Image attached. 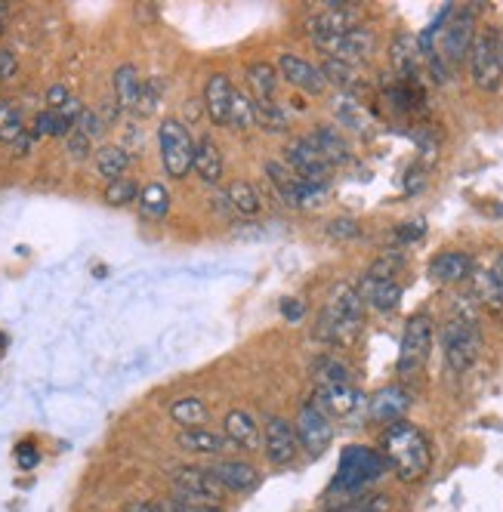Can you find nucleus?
<instances>
[{"label": "nucleus", "mask_w": 503, "mask_h": 512, "mask_svg": "<svg viewBox=\"0 0 503 512\" xmlns=\"http://www.w3.org/2000/svg\"><path fill=\"white\" fill-rule=\"evenodd\" d=\"M362 321H365V303L358 297V290L349 284H337L325 312L318 318L315 337L331 346H349L358 337V331H362Z\"/></svg>", "instance_id": "nucleus-1"}, {"label": "nucleus", "mask_w": 503, "mask_h": 512, "mask_svg": "<svg viewBox=\"0 0 503 512\" xmlns=\"http://www.w3.org/2000/svg\"><path fill=\"white\" fill-rule=\"evenodd\" d=\"M383 457L402 482H417L429 469V442L417 426L405 420L389 423L383 435Z\"/></svg>", "instance_id": "nucleus-2"}, {"label": "nucleus", "mask_w": 503, "mask_h": 512, "mask_svg": "<svg viewBox=\"0 0 503 512\" xmlns=\"http://www.w3.org/2000/svg\"><path fill=\"white\" fill-rule=\"evenodd\" d=\"M482 352V331H479V321L473 315H454L445 331H442V355L448 371L454 374H466L479 361Z\"/></svg>", "instance_id": "nucleus-3"}, {"label": "nucleus", "mask_w": 503, "mask_h": 512, "mask_svg": "<svg viewBox=\"0 0 503 512\" xmlns=\"http://www.w3.org/2000/svg\"><path fill=\"white\" fill-rule=\"evenodd\" d=\"M399 256H380V260L365 272L362 284H358V297H362L365 306L377 309V312H392L402 303V284H399Z\"/></svg>", "instance_id": "nucleus-4"}, {"label": "nucleus", "mask_w": 503, "mask_h": 512, "mask_svg": "<svg viewBox=\"0 0 503 512\" xmlns=\"http://www.w3.org/2000/svg\"><path fill=\"white\" fill-rule=\"evenodd\" d=\"M389 469L386 457L380 451L352 445L340 454V466H337V479H334V491H362L368 485H374L377 479H383Z\"/></svg>", "instance_id": "nucleus-5"}, {"label": "nucleus", "mask_w": 503, "mask_h": 512, "mask_svg": "<svg viewBox=\"0 0 503 512\" xmlns=\"http://www.w3.org/2000/svg\"><path fill=\"white\" fill-rule=\"evenodd\" d=\"M158 145H161V164L170 179H183L195 167V139L186 130L183 121L167 118L158 130Z\"/></svg>", "instance_id": "nucleus-6"}, {"label": "nucleus", "mask_w": 503, "mask_h": 512, "mask_svg": "<svg viewBox=\"0 0 503 512\" xmlns=\"http://www.w3.org/2000/svg\"><path fill=\"white\" fill-rule=\"evenodd\" d=\"M170 485H173L176 500L192 503V506H220V500L226 494L223 485L210 475V469H201V466H179V469H173Z\"/></svg>", "instance_id": "nucleus-7"}, {"label": "nucleus", "mask_w": 503, "mask_h": 512, "mask_svg": "<svg viewBox=\"0 0 503 512\" xmlns=\"http://www.w3.org/2000/svg\"><path fill=\"white\" fill-rule=\"evenodd\" d=\"M470 71L473 81L482 90H497L503 78V59H500V41L494 31H479L470 47Z\"/></svg>", "instance_id": "nucleus-8"}, {"label": "nucleus", "mask_w": 503, "mask_h": 512, "mask_svg": "<svg viewBox=\"0 0 503 512\" xmlns=\"http://www.w3.org/2000/svg\"><path fill=\"white\" fill-rule=\"evenodd\" d=\"M429 352H433V321L426 315H414L405 327V337H402V349H399V374H417Z\"/></svg>", "instance_id": "nucleus-9"}, {"label": "nucleus", "mask_w": 503, "mask_h": 512, "mask_svg": "<svg viewBox=\"0 0 503 512\" xmlns=\"http://www.w3.org/2000/svg\"><path fill=\"white\" fill-rule=\"evenodd\" d=\"M294 429H297V442H300V448H303L309 457H321V454H325V451L331 448V442H334L331 417H328L325 411H318L315 405H306V408L300 411Z\"/></svg>", "instance_id": "nucleus-10"}, {"label": "nucleus", "mask_w": 503, "mask_h": 512, "mask_svg": "<svg viewBox=\"0 0 503 512\" xmlns=\"http://www.w3.org/2000/svg\"><path fill=\"white\" fill-rule=\"evenodd\" d=\"M263 451L272 466H291L300 454L297 429L284 417H266L263 423Z\"/></svg>", "instance_id": "nucleus-11"}, {"label": "nucleus", "mask_w": 503, "mask_h": 512, "mask_svg": "<svg viewBox=\"0 0 503 512\" xmlns=\"http://www.w3.org/2000/svg\"><path fill=\"white\" fill-rule=\"evenodd\" d=\"M284 164L291 170L297 179H306V182H318V186H328V176H331V164L315 152V145L309 139H294L287 142L284 149Z\"/></svg>", "instance_id": "nucleus-12"}, {"label": "nucleus", "mask_w": 503, "mask_h": 512, "mask_svg": "<svg viewBox=\"0 0 503 512\" xmlns=\"http://www.w3.org/2000/svg\"><path fill=\"white\" fill-rule=\"evenodd\" d=\"M355 4H343V0H331V4H325V10H318L309 22V34L315 47L321 41H331L337 38V34H346L352 28H358L362 22H358V13L352 10Z\"/></svg>", "instance_id": "nucleus-13"}, {"label": "nucleus", "mask_w": 503, "mask_h": 512, "mask_svg": "<svg viewBox=\"0 0 503 512\" xmlns=\"http://www.w3.org/2000/svg\"><path fill=\"white\" fill-rule=\"evenodd\" d=\"M318 50H325L328 59H337V62H346V65H358L362 59H368L374 53V31L368 28H352L346 34H337L331 41H321Z\"/></svg>", "instance_id": "nucleus-14"}, {"label": "nucleus", "mask_w": 503, "mask_h": 512, "mask_svg": "<svg viewBox=\"0 0 503 512\" xmlns=\"http://www.w3.org/2000/svg\"><path fill=\"white\" fill-rule=\"evenodd\" d=\"M278 71H281V78L287 84L303 90V93H309V96H318L321 90L328 87L325 75H321V68L306 62L303 56H294V53H281L278 56Z\"/></svg>", "instance_id": "nucleus-15"}, {"label": "nucleus", "mask_w": 503, "mask_h": 512, "mask_svg": "<svg viewBox=\"0 0 503 512\" xmlns=\"http://www.w3.org/2000/svg\"><path fill=\"white\" fill-rule=\"evenodd\" d=\"M207 469L213 479L223 485V491H232V494H247L260 485V472L247 460H213Z\"/></svg>", "instance_id": "nucleus-16"}, {"label": "nucleus", "mask_w": 503, "mask_h": 512, "mask_svg": "<svg viewBox=\"0 0 503 512\" xmlns=\"http://www.w3.org/2000/svg\"><path fill=\"white\" fill-rule=\"evenodd\" d=\"M223 435H226V442L235 448V451H260L263 445V429L257 423V417L250 414V411H229L226 423H223Z\"/></svg>", "instance_id": "nucleus-17"}, {"label": "nucleus", "mask_w": 503, "mask_h": 512, "mask_svg": "<svg viewBox=\"0 0 503 512\" xmlns=\"http://www.w3.org/2000/svg\"><path fill=\"white\" fill-rule=\"evenodd\" d=\"M476 25H473V13H457L448 25H445V31H442V53H445V59L454 65V62H460V59H466L470 56V47H473V38H476V31H473Z\"/></svg>", "instance_id": "nucleus-18"}, {"label": "nucleus", "mask_w": 503, "mask_h": 512, "mask_svg": "<svg viewBox=\"0 0 503 512\" xmlns=\"http://www.w3.org/2000/svg\"><path fill=\"white\" fill-rule=\"evenodd\" d=\"M362 392H358L352 383H340V386H315V408L325 411L328 417H346L355 408H362Z\"/></svg>", "instance_id": "nucleus-19"}, {"label": "nucleus", "mask_w": 503, "mask_h": 512, "mask_svg": "<svg viewBox=\"0 0 503 512\" xmlns=\"http://www.w3.org/2000/svg\"><path fill=\"white\" fill-rule=\"evenodd\" d=\"M176 448L186 451V454H201V457H220L226 451H232V445L226 442V435L217 432V429H204V426H195V429H183L176 435Z\"/></svg>", "instance_id": "nucleus-20"}, {"label": "nucleus", "mask_w": 503, "mask_h": 512, "mask_svg": "<svg viewBox=\"0 0 503 512\" xmlns=\"http://www.w3.org/2000/svg\"><path fill=\"white\" fill-rule=\"evenodd\" d=\"M309 142L315 145V152L325 158L331 167H343L352 161V149H349V142L346 136L337 130V127H315Z\"/></svg>", "instance_id": "nucleus-21"}, {"label": "nucleus", "mask_w": 503, "mask_h": 512, "mask_svg": "<svg viewBox=\"0 0 503 512\" xmlns=\"http://www.w3.org/2000/svg\"><path fill=\"white\" fill-rule=\"evenodd\" d=\"M232 84L226 75H213L207 78V87H204V108L213 124L226 127L229 124V112H232Z\"/></svg>", "instance_id": "nucleus-22"}, {"label": "nucleus", "mask_w": 503, "mask_h": 512, "mask_svg": "<svg viewBox=\"0 0 503 512\" xmlns=\"http://www.w3.org/2000/svg\"><path fill=\"white\" fill-rule=\"evenodd\" d=\"M470 272H473V260H470V253H463V250H445L429 263V278L439 284H457Z\"/></svg>", "instance_id": "nucleus-23"}, {"label": "nucleus", "mask_w": 503, "mask_h": 512, "mask_svg": "<svg viewBox=\"0 0 503 512\" xmlns=\"http://www.w3.org/2000/svg\"><path fill=\"white\" fill-rule=\"evenodd\" d=\"M408 405H411V398H408L405 389H399V386H386V389H380V392L374 395V401H371V414H374V420H383V423H399V420L405 417Z\"/></svg>", "instance_id": "nucleus-24"}, {"label": "nucleus", "mask_w": 503, "mask_h": 512, "mask_svg": "<svg viewBox=\"0 0 503 512\" xmlns=\"http://www.w3.org/2000/svg\"><path fill=\"white\" fill-rule=\"evenodd\" d=\"M204 182H210V186H217V182L223 179V152L220 145L213 142L210 136L198 139L195 145V167H192Z\"/></svg>", "instance_id": "nucleus-25"}, {"label": "nucleus", "mask_w": 503, "mask_h": 512, "mask_svg": "<svg viewBox=\"0 0 503 512\" xmlns=\"http://www.w3.org/2000/svg\"><path fill=\"white\" fill-rule=\"evenodd\" d=\"M112 87H115V99L121 108H133L136 99H139V90H142V78H139V68L136 65H121L112 78Z\"/></svg>", "instance_id": "nucleus-26"}, {"label": "nucleus", "mask_w": 503, "mask_h": 512, "mask_svg": "<svg viewBox=\"0 0 503 512\" xmlns=\"http://www.w3.org/2000/svg\"><path fill=\"white\" fill-rule=\"evenodd\" d=\"M96 170L109 182L121 179L130 170V155L121 149V145H102V149L96 152Z\"/></svg>", "instance_id": "nucleus-27"}, {"label": "nucleus", "mask_w": 503, "mask_h": 512, "mask_svg": "<svg viewBox=\"0 0 503 512\" xmlns=\"http://www.w3.org/2000/svg\"><path fill=\"white\" fill-rule=\"evenodd\" d=\"M170 417L173 423H179L183 429H195L207 420V408H204V401L189 395V398H176L173 405H170Z\"/></svg>", "instance_id": "nucleus-28"}, {"label": "nucleus", "mask_w": 503, "mask_h": 512, "mask_svg": "<svg viewBox=\"0 0 503 512\" xmlns=\"http://www.w3.org/2000/svg\"><path fill=\"white\" fill-rule=\"evenodd\" d=\"M139 210L149 219H164L170 213V192L161 182H149L146 189H139Z\"/></svg>", "instance_id": "nucleus-29"}, {"label": "nucleus", "mask_w": 503, "mask_h": 512, "mask_svg": "<svg viewBox=\"0 0 503 512\" xmlns=\"http://www.w3.org/2000/svg\"><path fill=\"white\" fill-rule=\"evenodd\" d=\"M312 374H315V386H340V383H352V374L343 361L331 358V355H321L312 364Z\"/></svg>", "instance_id": "nucleus-30"}, {"label": "nucleus", "mask_w": 503, "mask_h": 512, "mask_svg": "<svg viewBox=\"0 0 503 512\" xmlns=\"http://www.w3.org/2000/svg\"><path fill=\"white\" fill-rule=\"evenodd\" d=\"M266 176H269V182L278 189V195H281V201L284 204H291L294 207V198H297V176L287 170V164L284 161H266Z\"/></svg>", "instance_id": "nucleus-31"}, {"label": "nucleus", "mask_w": 503, "mask_h": 512, "mask_svg": "<svg viewBox=\"0 0 503 512\" xmlns=\"http://www.w3.org/2000/svg\"><path fill=\"white\" fill-rule=\"evenodd\" d=\"M417 41L411 38V34H402V38H395L392 44V68L399 71L402 78H411L417 71Z\"/></svg>", "instance_id": "nucleus-32"}, {"label": "nucleus", "mask_w": 503, "mask_h": 512, "mask_svg": "<svg viewBox=\"0 0 503 512\" xmlns=\"http://www.w3.org/2000/svg\"><path fill=\"white\" fill-rule=\"evenodd\" d=\"M247 81L254 87L257 99H272L278 90V71L269 62H254V65H247Z\"/></svg>", "instance_id": "nucleus-33"}, {"label": "nucleus", "mask_w": 503, "mask_h": 512, "mask_svg": "<svg viewBox=\"0 0 503 512\" xmlns=\"http://www.w3.org/2000/svg\"><path fill=\"white\" fill-rule=\"evenodd\" d=\"M226 195H229L232 210L238 216H257L260 213V195L250 182H232V186L226 189Z\"/></svg>", "instance_id": "nucleus-34"}, {"label": "nucleus", "mask_w": 503, "mask_h": 512, "mask_svg": "<svg viewBox=\"0 0 503 512\" xmlns=\"http://www.w3.org/2000/svg\"><path fill=\"white\" fill-rule=\"evenodd\" d=\"M254 115H257V124L269 133L287 130V112L275 99H254Z\"/></svg>", "instance_id": "nucleus-35"}, {"label": "nucleus", "mask_w": 503, "mask_h": 512, "mask_svg": "<svg viewBox=\"0 0 503 512\" xmlns=\"http://www.w3.org/2000/svg\"><path fill=\"white\" fill-rule=\"evenodd\" d=\"M28 130L22 127V115L13 102H0V139L4 142H19Z\"/></svg>", "instance_id": "nucleus-36"}, {"label": "nucleus", "mask_w": 503, "mask_h": 512, "mask_svg": "<svg viewBox=\"0 0 503 512\" xmlns=\"http://www.w3.org/2000/svg\"><path fill=\"white\" fill-rule=\"evenodd\" d=\"M139 198V186L133 179L121 176V179H112L109 186H105V204L112 207H124V204H133Z\"/></svg>", "instance_id": "nucleus-37"}, {"label": "nucleus", "mask_w": 503, "mask_h": 512, "mask_svg": "<svg viewBox=\"0 0 503 512\" xmlns=\"http://www.w3.org/2000/svg\"><path fill=\"white\" fill-rule=\"evenodd\" d=\"M321 75H325L328 84H337L340 90H352L355 87V65L337 62V59H325L321 65Z\"/></svg>", "instance_id": "nucleus-38"}, {"label": "nucleus", "mask_w": 503, "mask_h": 512, "mask_svg": "<svg viewBox=\"0 0 503 512\" xmlns=\"http://www.w3.org/2000/svg\"><path fill=\"white\" fill-rule=\"evenodd\" d=\"M229 124L238 127V130H250L257 124V115H254V102H250L244 93H232V112H229Z\"/></svg>", "instance_id": "nucleus-39"}, {"label": "nucleus", "mask_w": 503, "mask_h": 512, "mask_svg": "<svg viewBox=\"0 0 503 512\" xmlns=\"http://www.w3.org/2000/svg\"><path fill=\"white\" fill-rule=\"evenodd\" d=\"M337 118H340L346 127L358 130V133H362V130L368 127V118H365V112H362V105H355L352 99H340V102H337Z\"/></svg>", "instance_id": "nucleus-40"}, {"label": "nucleus", "mask_w": 503, "mask_h": 512, "mask_svg": "<svg viewBox=\"0 0 503 512\" xmlns=\"http://www.w3.org/2000/svg\"><path fill=\"white\" fill-rule=\"evenodd\" d=\"M158 99H161V87L155 84V81H142V90H139V99H136V105H133V112L136 115H152L155 112V105H158Z\"/></svg>", "instance_id": "nucleus-41"}, {"label": "nucleus", "mask_w": 503, "mask_h": 512, "mask_svg": "<svg viewBox=\"0 0 503 512\" xmlns=\"http://www.w3.org/2000/svg\"><path fill=\"white\" fill-rule=\"evenodd\" d=\"M71 130L59 121V115L56 112H41L38 118H34V136H68Z\"/></svg>", "instance_id": "nucleus-42"}, {"label": "nucleus", "mask_w": 503, "mask_h": 512, "mask_svg": "<svg viewBox=\"0 0 503 512\" xmlns=\"http://www.w3.org/2000/svg\"><path fill=\"white\" fill-rule=\"evenodd\" d=\"M392 503L386 494H371V497H362L355 503H346V506H337V512H389Z\"/></svg>", "instance_id": "nucleus-43"}, {"label": "nucleus", "mask_w": 503, "mask_h": 512, "mask_svg": "<svg viewBox=\"0 0 503 512\" xmlns=\"http://www.w3.org/2000/svg\"><path fill=\"white\" fill-rule=\"evenodd\" d=\"M65 149H68V155L75 158V161H84V158L93 155V139H87L81 130H71L65 136Z\"/></svg>", "instance_id": "nucleus-44"}, {"label": "nucleus", "mask_w": 503, "mask_h": 512, "mask_svg": "<svg viewBox=\"0 0 503 512\" xmlns=\"http://www.w3.org/2000/svg\"><path fill=\"white\" fill-rule=\"evenodd\" d=\"M75 130H81L87 139H99V136H102V130H105V124H102V118H99L96 112H90V108H84L81 118H78V124H75Z\"/></svg>", "instance_id": "nucleus-45"}, {"label": "nucleus", "mask_w": 503, "mask_h": 512, "mask_svg": "<svg viewBox=\"0 0 503 512\" xmlns=\"http://www.w3.org/2000/svg\"><path fill=\"white\" fill-rule=\"evenodd\" d=\"M328 235H331V238H340V241L358 238V235H362V226H358L355 219H334V223L328 226Z\"/></svg>", "instance_id": "nucleus-46"}, {"label": "nucleus", "mask_w": 503, "mask_h": 512, "mask_svg": "<svg viewBox=\"0 0 503 512\" xmlns=\"http://www.w3.org/2000/svg\"><path fill=\"white\" fill-rule=\"evenodd\" d=\"M423 232H426V223H423V219H414V223H405L399 232H395V238L408 244V241H420Z\"/></svg>", "instance_id": "nucleus-47"}, {"label": "nucleus", "mask_w": 503, "mask_h": 512, "mask_svg": "<svg viewBox=\"0 0 503 512\" xmlns=\"http://www.w3.org/2000/svg\"><path fill=\"white\" fill-rule=\"evenodd\" d=\"M68 99H71V93H68V87H65V84H53V87L47 90V105H50V112H56V108H62Z\"/></svg>", "instance_id": "nucleus-48"}, {"label": "nucleus", "mask_w": 503, "mask_h": 512, "mask_svg": "<svg viewBox=\"0 0 503 512\" xmlns=\"http://www.w3.org/2000/svg\"><path fill=\"white\" fill-rule=\"evenodd\" d=\"M16 460H19V466H22V469H34V466H38V460H41V454L34 451V445H19Z\"/></svg>", "instance_id": "nucleus-49"}, {"label": "nucleus", "mask_w": 503, "mask_h": 512, "mask_svg": "<svg viewBox=\"0 0 503 512\" xmlns=\"http://www.w3.org/2000/svg\"><path fill=\"white\" fill-rule=\"evenodd\" d=\"M16 68H19L16 56H13L10 50H0V81L13 78V75H16Z\"/></svg>", "instance_id": "nucleus-50"}, {"label": "nucleus", "mask_w": 503, "mask_h": 512, "mask_svg": "<svg viewBox=\"0 0 503 512\" xmlns=\"http://www.w3.org/2000/svg\"><path fill=\"white\" fill-rule=\"evenodd\" d=\"M210 210H217L220 216H235L232 201H229V195H226V192H220V195H213V198H210Z\"/></svg>", "instance_id": "nucleus-51"}, {"label": "nucleus", "mask_w": 503, "mask_h": 512, "mask_svg": "<svg viewBox=\"0 0 503 512\" xmlns=\"http://www.w3.org/2000/svg\"><path fill=\"white\" fill-rule=\"evenodd\" d=\"M124 512H167L161 503H152V500H130L124 506Z\"/></svg>", "instance_id": "nucleus-52"}, {"label": "nucleus", "mask_w": 503, "mask_h": 512, "mask_svg": "<svg viewBox=\"0 0 503 512\" xmlns=\"http://www.w3.org/2000/svg\"><path fill=\"white\" fill-rule=\"evenodd\" d=\"M281 312H284V318H291V321H300L306 309H303V303H300V300H284Z\"/></svg>", "instance_id": "nucleus-53"}, {"label": "nucleus", "mask_w": 503, "mask_h": 512, "mask_svg": "<svg viewBox=\"0 0 503 512\" xmlns=\"http://www.w3.org/2000/svg\"><path fill=\"white\" fill-rule=\"evenodd\" d=\"M491 278H494V287H497L500 303H503V253H500V260H497L494 269H491Z\"/></svg>", "instance_id": "nucleus-54"}, {"label": "nucleus", "mask_w": 503, "mask_h": 512, "mask_svg": "<svg viewBox=\"0 0 503 512\" xmlns=\"http://www.w3.org/2000/svg\"><path fill=\"white\" fill-rule=\"evenodd\" d=\"M186 512H226L223 506H192V503H183Z\"/></svg>", "instance_id": "nucleus-55"}, {"label": "nucleus", "mask_w": 503, "mask_h": 512, "mask_svg": "<svg viewBox=\"0 0 503 512\" xmlns=\"http://www.w3.org/2000/svg\"><path fill=\"white\" fill-rule=\"evenodd\" d=\"M4 10H7V4H0V19H4Z\"/></svg>", "instance_id": "nucleus-56"}, {"label": "nucleus", "mask_w": 503, "mask_h": 512, "mask_svg": "<svg viewBox=\"0 0 503 512\" xmlns=\"http://www.w3.org/2000/svg\"><path fill=\"white\" fill-rule=\"evenodd\" d=\"M500 59H503V47H500Z\"/></svg>", "instance_id": "nucleus-57"}]
</instances>
